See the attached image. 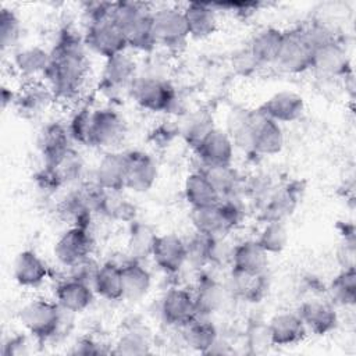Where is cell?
Returning <instances> with one entry per match:
<instances>
[{
  "instance_id": "26",
  "label": "cell",
  "mask_w": 356,
  "mask_h": 356,
  "mask_svg": "<svg viewBox=\"0 0 356 356\" xmlns=\"http://www.w3.org/2000/svg\"><path fill=\"white\" fill-rule=\"evenodd\" d=\"M95 295L92 285L70 277L58 282L54 289V300L68 313H81L86 310L92 305Z\"/></svg>"
},
{
  "instance_id": "19",
  "label": "cell",
  "mask_w": 356,
  "mask_h": 356,
  "mask_svg": "<svg viewBox=\"0 0 356 356\" xmlns=\"http://www.w3.org/2000/svg\"><path fill=\"white\" fill-rule=\"evenodd\" d=\"M193 150L203 165H231L235 146L225 129L214 127Z\"/></svg>"
},
{
  "instance_id": "23",
  "label": "cell",
  "mask_w": 356,
  "mask_h": 356,
  "mask_svg": "<svg viewBox=\"0 0 356 356\" xmlns=\"http://www.w3.org/2000/svg\"><path fill=\"white\" fill-rule=\"evenodd\" d=\"M56 102L53 93L44 82L32 81L26 82L21 90L17 92L15 108L25 118H36L44 114Z\"/></svg>"
},
{
  "instance_id": "46",
  "label": "cell",
  "mask_w": 356,
  "mask_h": 356,
  "mask_svg": "<svg viewBox=\"0 0 356 356\" xmlns=\"http://www.w3.org/2000/svg\"><path fill=\"white\" fill-rule=\"evenodd\" d=\"M22 33L21 19L14 10L3 7L0 10V46L6 53L18 46Z\"/></svg>"
},
{
  "instance_id": "53",
  "label": "cell",
  "mask_w": 356,
  "mask_h": 356,
  "mask_svg": "<svg viewBox=\"0 0 356 356\" xmlns=\"http://www.w3.org/2000/svg\"><path fill=\"white\" fill-rule=\"evenodd\" d=\"M32 352V345L22 334L14 335L6 341L1 349L3 356H26Z\"/></svg>"
},
{
  "instance_id": "35",
  "label": "cell",
  "mask_w": 356,
  "mask_h": 356,
  "mask_svg": "<svg viewBox=\"0 0 356 356\" xmlns=\"http://www.w3.org/2000/svg\"><path fill=\"white\" fill-rule=\"evenodd\" d=\"M92 288L96 295L106 300H124L121 264H117L114 261H106L100 264L95 275Z\"/></svg>"
},
{
  "instance_id": "22",
  "label": "cell",
  "mask_w": 356,
  "mask_h": 356,
  "mask_svg": "<svg viewBox=\"0 0 356 356\" xmlns=\"http://www.w3.org/2000/svg\"><path fill=\"white\" fill-rule=\"evenodd\" d=\"M259 108L278 124L293 122L305 111V99L293 90H280L266 99Z\"/></svg>"
},
{
  "instance_id": "25",
  "label": "cell",
  "mask_w": 356,
  "mask_h": 356,
  "mask_svg": "<svg viewBox=\"0 0 356 356\" xmlns=\"http://www.w3.org/2000/svg\"><path fill=\"white\" fill-rule=\"evenodd\" d=\"M125 177L127 152H106L95 168V182L106 191H124Z\"/></svg>"
},
{
  "instance_id": "40",
  "label": "cell",
  "mask_w": 356,
  "mask_h": 356,
  "mask_svg": "<svg viewBox=\"0 0 356 356\" xmlns=\"http://www.w3.org/2000/svg\"><path fill=\"white\" fill-rule=\"evenodd\" d=\"M150 337L142 327L132 325L120 334L111 353L115 355H146L150 353Z\"/></svg>"
},
{
  "instance_id": "11",
  "label": "cell",
  "mask_w": 356,
  "mask_h": 356,
  "mask_svg": "<svg viewBox=\"0 0 356 356\" xmlns=\"http://www.w3.org/2000/svg\"><path fill=\"white\" fill-rule=\"evenodd\" d=\"M136 78H138L136 61L129 54L121 53L104 61V67H103L100 82H99V89L108 96H115L122 90L129 92Z\"/></svg>"
},
{
  "instance_id": "48",
  "label": "cell",
  "mask_w": 356,
  "mask_h": 356,
  "mask_svg": "<svg viewBox=\"0 0 356 356\" xmlns=\"http://www.w3.org/2000/svg\"><path fill=\"white\" fill-rule=\"evenodd\" d=\"M92 111L93 108L83 106L79 107L71 117L67 124L70 136L74 142L89 146V135H90V124H92Z\"/></svg>"
},
{
  "instance_id": "44",
  "label": "cell",
  "mask_w": 356,
  "mask_h": 356,
  "mask_svg": "<svg viewBox=\"0 0 356 356\" xmlns=\"http://www.w3.org/2000/svg\"><path fill=\"white\" fill-rule=\"evenodd\" d=\"M200 171L209 178L220 197H231L234 196L238 188V174L232 165H203Z\"/></svg>"
},
{
  "instance_id": "15",
  "label": "cell",
  "mask_w": 356,
  "mask_h": 356,
  "mask_svg": "<svg viewBox=\"0 0 356 356\" xmlns=\"http://www.w3.org/2000/svg\"><path fill=\"white\" fill-rule=\"evenodd\" d=\"M193 295L197 313L203 317L222 313L229 306L231 300H234L227 284L210 275H202L199 278Z\"/></svg>"
},
{
  "instance_id": "30",
  "label": "cell",
  "mask_w": 356,
  "mask_h": 356,
  "mask_svg": "<svg viewBox=\"0 0 356 356\" xmlns=\"http://www.w3.org/2000/svg\"><path fill=\"white\" fill-rule=\"evenodd\" d=\"M122 273V293L124 300L139 302L150 291L152 274L142 264V261L129 259L127 263L121 264Z\"/></svg>"
},
{
  "instance_id": "52",
  "label": "cell",
  "mask_w": 356,
  "mask_h": 356,
  "mask_svg": "<svg viewBox=\"0 0 356 356\" xmlns=\"http://www.w3.org/2000/svg\"><path fill=\"white\" fill-rule=\"evenodd\" d=\"M259 63L254 60L248 47L241 49L232 57V68L242 76H249L259 68Z\"/></svg>"
},
{
  "instance_id": "56",
  "label": "cell",
  "mask_w": 356,
  "mask_h": 356,
  "mask_svg": "<svg viewBox=\"0 0 356 356\" xmlns=\"http://www.w3.org/2000/svg\"><path fill=\"white\" fill-rule=\"evenodd\" d=\"M17 99V92L13 90L11 86L3 85L1 86V107L6 110L8 106H13Z\"/></svg>"
},
{
  "instance_id": "29",
  "label": "cell",
  "mask_w": 356,
  "mask_h": 356,
  "mask_svg": "<svg viewBox=\"0 0 356 356\" xmlns=\"http://www.w3.org/2000/svg\"><path fill=\"white\" fill-rule=\"evenodd\" d=\"M282 38L284 31L275 26H263L253 33L249 40L248 49L260 67L275 64L281 49Z\"/></svg>"
},
{
  "instance_id": "49",
  "label": "cell",
  "mask_w": 356,
  "mask_h": 356,
  "mask_svg": "<svg viewBox=\"0 0 356 356\" xmlns=\"http://www.w3.org/2000/svg\"><path fill=\"white\" fill-rule=\"evenodd\" d=\"M235 243L229 242L227 235L209 236V263L216 266L231 264Z\"/></svg>"
},
{
  "instance_id": "55",
  "label": "cell",
  "mask_w": 356,
  "mask_h": 356,
  "mask_svg": "<svg viewBox=\"0 0 356 356\" xmlns=\"http://www.w3.org/2000/svg\"><path fill=\"white\" fill-rule=\"evenodd\" d=\"M108 352L111 350L106 349L104 345L88 337L78 339L71 349L72 355H100V353H108Z\"/></svg>"
},
{
  "instance_id": "33",
  "label": "cell",
  "mask_w": 356,
  "mask_h": 356,
  "mask_svg": "<svg viewBox=\"0 0 356 356\" xmlns=\"http://www.w3.org/2000/svg\"><path fill=\"white\" fill-rule=\"evenodd\" d=\"M57 211L65 224L82 228H89L92 216L95 214L79 185L60 202Z\"/></svg>"
},
{
  "instance_id": "6",
  "label": "cell",
  "mask_w": 356,
  "mask_h": 356,
  "mask_svg": "<svg viewBox=\"0 0 356 356\" xmlns=\"http://www.w3.org/2000/svg\"><path fill=\"white\" fill-rule=\"evenodd\" d=\"M152 17L157 46L170 51H179L185 47L191 36L182 8L164 6L154 10Z\"/></svg>"
},
{
  "instance_id": "41",
  "label": "cell",
  "mask_w": 356,
  "mask_h": 356,
  "mask_svg": "<svg viewBox=\"0 0 356 356\" xmlns=\"http://www.w3.org/2000/svg\"><path fill=\"white\" fill-rule=\"evenodd\" d=\"M330 293L335 303L353 306L356 302V271L353 267H343L331 281Z\"/></svg>"
},
{
  "instance_id": "12",
  "label": "cell",
  "mask_w": 356,
  "mask_h": 356,
  "mask_svg": "<svg viewBox=\"0 0 356 356\" xmlns=\"http://www.w3.org/2000/svg\"><path fill=\"white\" fill-rule=\"evenodd\" d=\"M252 152L261 156H274L284 147V131L281 124L268 118L260 108L250 110Z\"/></svg>"
},
{
  "instance_id": "24",
  "label": "cell",
  "mask_w": 356,
  "mask_h": 356,
  "mask_svg": "<svg viewBox=\"0 0 356 356\" xmlns=\"http://www.w3.org/2000/svg\"><path fill=\"white\" fill-rule=\"evenodd\" d=\"M50 64V50L32 44L14 50L11 56L13 70L28 82L35 81L36 78H43L47 67Z\"/></svg>"
},
{
  "instance_id": "51",
  "label": "cell",
  "mask_w": 356,
  "mask_h": 356,
  "mask_svg": "<svg viewBox=\"0 0 356 356\" xmlns=\"http://www.w3.org/2000/svg\"><path fill=\"white\" fill-rule=\"evenodd\" d=\"M99 263H96L92 256L68 267L70 268V278H74V280H78V281H82L85 284H89L92 285L93 284V280H95V275L99 270Z\"/></svg>"
},
{
  "instance_id": "4",
  "label": "cell",
  "mask_w": 356,
  "mask_h": 356,
  "mask_svg": "<svg viewBox=\"0 0 356 356\" xmlns=\"http://www.w3.org/2000/svg\"><path fill=\"white\" fill-rule=\"evenodd\" d=\"M242 217V210L234 196L224 197L218 203L191 209V221L197 234L206 236L228 235Z\"/></svg>"
},
{
  "instance_id": "13",
  "label": "cell",
  "mask_w": 356,
  "mask_h": 356,
  "mask_svg": "<svg viewBox=\"0 0 356 356\" xmlns=\"http://www.w3.org/2000/svg\"><path fill=\"white\" fill-rule=\"evenodd\" d=\"M160 313L168 325L184 328L199 316L193 292L181 286L170 288L161 299Z\"/></svg>"
},
{
  "instance_id": "36",
  "label": "cell",
  "mask_w": 356,
  "mask_h": 356,
  "mask_svg": "<svg viewBox=\"0 0 356 356\" xmlns=\"http://www.w3.org/2000/svg\"><path fill=\"white\" fill-rule=\"evenodd\" d=\"M159 234L154 227L145 221H132L129 225L128 239H127V250L129 259L132 260H146L152 257V252L156 243Z\"/></svg>"
},
{
  "instance_id": "16",
  "label": "cell",
  "mask_w": 356,
  "mask_h": 356,
  "mask_svg": "<svg viewBox=\"0 0 356 356\" xmlns=\"http://www.w3.org/2000/svg\"><path fill=\"white\" fill-rule=\"evenodd\" d=\"M71 142L72 139L67 125L58 121L44 124L38 136V147L43 159V165L58 163L72 149Z\"/></svg>"
},
{
  "instance_id": "20",
  "label": "cell",
  "mask_w": 356,
  "mask_h": 356,
  "mask_svg": "<svg viewBox=\"0 0 356 356\" xmlns=\"http://www.w3.org/2000/svg\"><path fill=\"white\" fill-rule=\"evenodd\" d=\"M152 259L165 274H177L186 264V242L175 234L159 235Z\"/></svg>"
},
{
  "instance_id": "38",
  "label": "cell",
  "mask_w": 356,
  "mask_h": 356,
  "mask_svg": "<svg viewBox=\"0 0 356 356\" xmlns=\"http://www.w3.org/2000/svg\"><path fill=\"white\" fill-rule=\"evenodd\" d=\"M299 188L292 184L278 189L268 200L264 209L266 221H285L291 216L298 204Z\"/></svg>"
},
{
  "instance_id": "54",
  "label": "cell",
  "mask_w": 356,
  "mask_h": 356,
  "mask_svg": "<svg viewBox=\"0 0 356 356\" xmlns=\"http://www.w3.org/2000/svg\"><path fill=\"white\" fill-rule=\"evenodd\" d=\"M217 11H228L231 14H235L236 17H249L252 15L257 8L259 3H245V1H227V3H213Z\"/></svg>"
},
{
  "instance_id": "39",
  "label": "cell",
  "mask_w": 356,
  "mask_h": 356,
  "mask_svg": "<svg viewBox=\"0 0 356 356\" xmlns=\"http://www.w3.org/2000/svg\"><path fill=\"white\" fill-rule=\"evenodd\" d=\"M122 191H104L99 213L115 221L132 222L136 217V207L121 195Z\"/></svg>"
},
{
  "instance_id": "50",
  "label": "cell",
  "mask_w": 356,
  "mask_h": 356,
  "mask_svg": "<svg viewBox=\"0 0 356 356\" xmlns=\"http://www.w3.org/2000/svg\"><path fill=\"white\" fill-rule=\"evenodd\" d=\"M186 263L200 268L209 263V236L197 234L186 242Z\"/></svg>"
},
{
  "instance_id": "10",
  "label": "cell",
  "mask_w": 356,
  "mask_h": 356,
  "mask_svg": "<svg viewBox=\"0 0 356 356\" xmlns=\"http://www.w3.org/2000/svg\"><path fill=\"white\" fill-rule=\"evenodd\" d=\"M95 246L89 228L68 227L56 241L53 254L64 267H71L92 256Z\"/></svg>"
},
{
  "instance_id": "7",
  "label": "cell",
  "mask_w": 356,
  "mask_h": 356,
  "mask_svg": "<svg viewBox=\"0 0 356 356\" xmlns=\"http://www.w3.org/2000/svg\"><path fill=\"white\" fill-rule=\"evenodd\" d=\"M314 49L306 38L302 26L284 31L281 49L275 64L286 74H303L313 67Z\"/></svg>"
},
{
  "instance_id": "37",
  "label": "cell",
  "mask_w": 356,
  "mask_h": 356,
  "mask_svg": "<svg viewBox=\"0 0 356 356\" xmlns=\"http://www.w3.org/2000/svg\"><path fill=\"white\" fill-rule=\"evenodd\" d=\"M182 330L185 343L200 353H209L218 341V332L216 325L203 316H197Z\"/></svg>"
},
{
  "instance_id": "3",
  "label": "cell",
  "mask_w": 356,
  "mask_h": 356,
  "mask_svg": "<svg viewBox=\"0 0 356 356\" xmlns=\"http://www.w3.org/2000/svg\"><path fill=\"white\" fill-rule=\"evenodd\" d=\"M64 313L56 300L35 298L21 306L18 321L35 341L46 342L61 328Z\"/></svg>"
},
{
  "instance_id": "28",
  "label": "cell",
  "mask_w": 356,
  "mask_h": 356,
  "mask_svg": "<svg viewBox=\"0 0 356 356\" xmlns=\"http://www.w3.org/2000/svg\"><path fill=\"white\" fill-rule=\"evenodd\" d=\"M182 10L191 38L206 39L214 35L218 29V11L213 3L192 1L188 3Z\"/></svg>"
},
{
  "instance_id": "32",
  "label": "cell",
  "mask_w": 356,
  "mask_h": 356,
  "mask_svg": "<svg viewBox=\"0 0 356 356\" xmlns=\"http://www.w3.org/2000/svg\"><path fill=\"white\" fill-rule=\"evenodd\" d=\"M225 284L234 299H242L246 302H259L267 291L264 273L249 274L231 268Z\"/></svg>"
},
{
  "instance_id": "17",
  "label": "cell",
  "mask_w": 356,
  "mask_h": 356,
  "mask_svg": "<svg viewBox=\"0 0 356 356\" xmlns=\"http://www.w3.org/2000/svg\"><path fill=\"white\" fill-rule=\"evenodd\" d=\"M312 70H316L318 74L328 78H342L349 74L350 60L339 39L314 49Z\"/></svg>"
},
{
  "instance_id": "21",
  "label": "cell",
  "mask_w": 356,
  "mask_h": 356,
  "mask_svg": "<svg viewBox=\"0 0 356 356\" xmlns=\"http://www.w3.org/2000/svg\"><path fill=\"white\" fill-rule=\"evenodd\" d=\"M13 277L22 288H39L49 277V268L44 260L33 250H21L13 263Z\"/></svg>"
},
{
  "instance_id": "43",
  "label": "cell",
  "mask_w": 356,
  "mask_h": 356,
  "mask_svg": "<svg viewBox=\"0 0 356 356\" xmlns=\"http://www.w3.org/2000/svg\"><path fill=\"white\" fill-rule=\"evenodd\" d=\"M213 128V120L209 114H206L204 111H195L184 118L179 127V132L184 140L192 149H195Z\"/></svg>"
},
{
  "instance_id": "18",
  "label": "cell",
  "mask_w": 356,
  "mask_h": 356,
  "mask_svg": "<svg viewBox=\"0 0 356 356\" xmlns=\"http://www.w3.org/2000/svg\"><path fill=\"white\" fill-rule=\"evenodd\" d=\"M300 316L307 331L316 335H327L338 325V313L334 303L324 299H307L299 309Z\"/></svg>"
},
{
  "instance_id": "14",
  "label": "cell",
  "mask_w": 356,
  "mask_h": 356,
  "mask_svg": "<svg viewBox=\"0 0 356 356\" xmlns=\"http://www.w3.org/2000/svg\"><path fill=\"white\" fill-rule=\"evenodd\" d=\"M159 177V167L153 156L143 150L127 152V177L125 189L135 193L150 191Z\"/></svg>"
},
{
  "instance_id": "1",
  "label": "cell",
  "mask_w": 356,
  "mask_h": 356,
  "mask_svg": "<svg viewBox=\"0 0 356 356\" xmlns=\"http://www.w3.org/2000/svg\"><path fill=\"white\" fill-rule=\"evenodd\" d=\"M89 58L83 36L65 26L50 49V64L43 76L56 102H72L82 92L89 75Z\"/></svg>"
},
{
  "instance_id": "8",
  "label": "cell",
  "mask_w": 356,
  "mask_h": 356,
  "mask_svg": "<svg viewBox=\"0 0 356 356\" xmlns=\"http://www.w3.org/2000/svg\"><path fill=\"white\" fill-rule=\"evenodd\" d=\"M83 42L86 49L104 60L125 53L128 49L125 36L113 21V17L86 24Z\"/></svg>"
},
{
  "instance_id": "34",
  "label": "cell",
  "mask_w": 356,
  "mask_h": 356,
  "mask_svg": "<svg viewBox=\"0 0 356 356\" xmlns=\"http://www.w3.org/2000/svg\"><path fill=\"white\" fill-rule=\"evenodd\" d=\"M184 195L191 209L211 206L221 200L218 192L203 171H193L186 175L184 182Z\"/></svg>"
},
{
  "instance_id": "5",
  "label": "cell",
  "mask_w": 356,
  "mask_h": 356,
  "mask_svg": "<svg viewBox=\"0 0 356 356\" xmlns=\"http://www.w3.org/2000/svg\"><path fill=\"white\" fill-rule=\"evenodd\" d=\"M129 95L139 107L152 113H167L177 104L175 88L159 75H138Z\"/></svg>"
},
{
  "instance_id": "27",
  "label": "cell",
  "mask_w": 356,
  "mask_h": 356,
  "mask_svg": "<svg viewBox=\"0 0 356 356\" xmlns=\"http://www.w3.org/2000/svg\"><path fill=\"white\" fill-rule=\"evenodd\" d=\"M274 346H292L302 342L307 330L298 312H280L267 323Z\"/></svg>"
},
{
  "instance_id": "31",
  "label": "cell",
  "mask_w": 356,
  "mask_h": 356,
  "mask_svg": "<svg viewBox=\"0 0 356 356\" xmlns=\"http://www.w3.org/2000/svg\"><path fill=\"white\" fill-rule=\"evenodd\" d=\"M267 264L268 253L257 243L256 239L243 241L234 246L231 259L232 270L249 274H260L266 271Z\"/></svg>"
},
{
  "instance_id": "9",
  "label": "cell",
  "mask_w": 356,
  "mask_h": 356,
  "mask_svg": "<svg viewBox=\"0 0 356 356\" xmlns=\"http://www.w3.org/2000/svg\"><path fill=\"white\" fill-rule=\"evenodd\" d=\"M125 121L111 107H99L92 111V124L89 135V146L104 150L114 147L124 139Z\"/></svg>"
},
{
  "instance_id": "45",
  "label": "cell",
  "mask_w": 356,
  "mask_h": 356,
  "mask_svg": "<svg viewBox=\"0 0 356 356\" xmlns=\"http://www.w3.org/2000/svg\"><path fill=\"white\" fill-rule=\"evenodd\" d=\"M288 239L289 234L284 221H266L256 241L268 254H277L286 248Z\"/></svg>"
},
{
  "instance_id": "47",
  "label": "cell",
  "mask_w": 356,
  "mask_h": 356,
  "mask_svg": "<svg viewBox=\"0 0 356 356\" xmlns=\"http://www.w3.org/2000/svg\"><path fill=\"white\" fill-rule=\"evenodd\" d=\"M245 345L248 353L250 355H263L274 346L268 324L261 320L249 321L245 330Z\"/></svg>"
},
{
  "instance_id": "2",
  "label": "cell",
  "mask_w": 356,
  "mask_h": 356,
  "mask_svg": "<svg viewBox=\"0 0 356 356\" xmlns=\"http://www.w3.org/2000/svg\"><path fill=\"white\" fill-rule=\"evenodd\" d=\"M153 10L138 1H117L113 8V21L125 36L128 47L150 53L156 49L153 31Z\"/></svg>"
},
{
  "instance_id": "42",
  "label": "cell",
  "mask_w": 356,
  "mask_h": 356,
  "mask_svg": "<svg viewBox=\"0 0 356 356\" xmlns=\"http://www.w3.org/2000/svg\"><path fill=\"white\" fill-rule=\"evenodd\" d=\"M227 134L234 146L252 152V131H250V110H232L227 120Z\"/></svg>"
}]
</instances>
